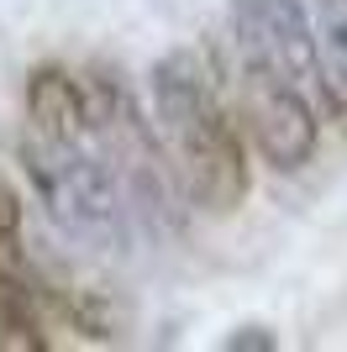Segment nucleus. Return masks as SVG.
Wrapping results in <instances>:
<instances>
[{"label": "nucleus", "instance_id": "4", "mask_svg": "<svg viewBox=\"0 0 347 352\" xmlns=\"http://www.w3.org/2000/svg\"><path fill=\"white\" fill-rule=\"evenodd\" d=\"M242 105H247V132L263 163L274 168H305L321 142L316 121V95H305L300 85L269 79V74H242Z\"/></svg>", "mask_w": 347, "mask_h": 352}, {"label": "nucleus", "instance_id": "1", "mask_svg": "<svg viewBox=\"0 0 347 352\" xmlns=\"http://www.w3.org/2000/svg\"><path fill=\"white\" fill-rule=\"evenodd\" d=\"M21 158L53 221L74 236L127 232L143 184H153V153L137 132L127 95L116 89L90 95L63 69L32 74Z\"/></svg>", "mask_w": 347, "mask_h": 352}, {"label": "nucleus", "instance_id": "5", "mask_svg": "<svg viewBox=\"0 0 347 352\" xmlns=\"http://www.w3.org/2000/svg\"><path fill=\"white\" fill-rule=\"evenodd\" d=\"M316 63L326 105L347 116V0H326L316 16Z\"/></svg>", "mask_w": 347, "mask_h": 352}, {"label": "nucleus", "instance_id": "2", "mask_svg": "<svg viewBox=\"0 0 347 352\" xmlns=\"http://www.w3.org/2000/svg\"><path fill=\"white\" fill-rule=\"evenodd\" d=\"M153 126L169 147L174 179L189 206L227 216L247 195V153L237 126L227 121L211 74L195 53H169L153 69Z\"/></svg>", "mask_w": 347, "mask_h": 352}, {"label": "nucleus", "instance_id": "6", "mask_svg": "<svg viewBox=\"0 0 347 352\" xmlns=\"http://www.w3.org/2000/svg\"><path fill=\"white\" fill-rule=\"evenodd\" d=\"M16 347H37V326L27 316L21 289L0 274V352H16Z\"/></svg>", "mask_w": 347, "mask_h": 352}, {"label": "nucleus", "instance_id": "3", "mask_svg": "<svg viewBox=\"0 0 347 352\" xmlns=\"http://www.w3.org/2000/svg\"><path fill=\"white\" fill-rule=\"evenodd\" d=\"M231 27L242 47V74H269L326 100L316 63V21L300 0H231Z\"/></svg>", "mask_w": 347, "mask_h": 352}]
</instances>
